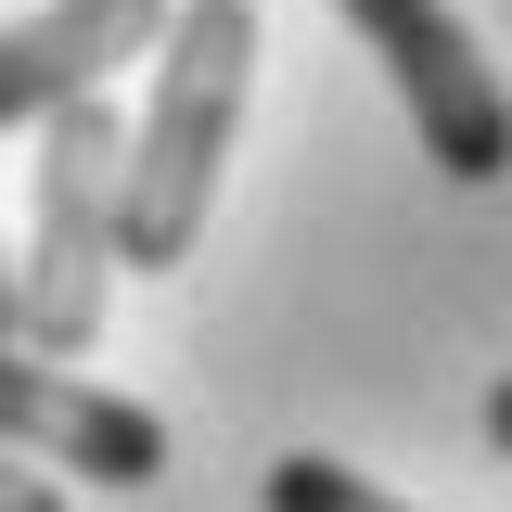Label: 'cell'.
<instances>
[{
	"mask_svg": "<svg viewBox=\"0 0 512 512\" xmlns=\"http://www.w3.org/2000/svg\"><path fill=\"white\" fill-rule=\"evenodd\" d=\"M487 436H500V448H512V372H500V384H487Z\"/></svg>",
	"mask_w": 512,
	"mask_h": 512,
	"instance_id": "obj_8",
	"label": "cell"
},
{
	"mask_svg": "<svg viewBox=\"0 0 512 512\" xmlns=\"http://www.w3.org/2000/svg\"><path fill=\"white\" fill-rule=\"evenodd\" d=\"M0 448L39 461V474H90V487H154L167 474V423L141 397H103L64 359H26L0 346Z\"/></svg>",
	"mask_w": 512,
	"mask_h": 512,
	"instance_id": "obj_4",
	"label": "cell"
},
{
	"mask_svg": "<svg viewBox=\"0 0 512 512\" xmlns=\"http://www.w3.org/2000/svg\"><path fill=\"white\" fill-rule=\"evenodd\" d=\"M116 167H128L116 90L39 116L26 256H13V346L26 359H90V333H103V295H116Z\"/></svg>",
	"mask_w": 512,
	"mask_h": 512,
	"instance_id": "obj_2",
	"label": "cell"
},
{
	"mask_svg": "<svg viewBox=\"0 0 512 512\" xmlns=\"http://www.w3.org/2000/svg\"><path fill=\"white\" fill-rule=\"evenodd\" d=\"M333 13L359 26V52L384 64V90L410 103V128H423V154L448 180H500L512 167V90L461 39V13L448 0H333Z\"/></svg>",
	"mask_w": 512,
	"mask_h": 512,
	"instance_id": "obj_3",
	"label": "cell"
},
{
	"mask_svg": "<svg viewBox=\"0 0 512 512\" xmlns=\"http://www.w3.org/2000/svg\"><path fill=\"white\" fill-rule=\"evenodd\" d=\"M154 39H167V0H39L26 26H0V128L116 90V64H141Z\"/></svg>",
	"mask_w": 512,
	"mask_h": 512,
	"instance_id": "obj_5",
	"label": "cell"
},
{
	"mask_svg": "<svg viewBox=\"0 0 512 512\" xmlns=\"http://www.w3.org/2000/svg\"><path fill=\"white\" fill-rule=\"evenodd\" d=\"M0 346H13V244H0Z\"/></svg>",
	"mask_w": 512,
	"mask_h": 512,
	"instance_id": "obj_9",
	"label": "cell"
},
{
	"mask_svg": "<svg viewBox=\"0 0 512 512\" xmlns=\"http://www.w3.org/2000/svg\"><path fill=\"white\" fill-rule=\"evenodd\" d=\"M0 512H64V487L39 474V461H13V448H0Z\"/></svg>",
	"mask_w": 512,
	"mask_h": 512,
	"instance_id": "obj_7",
	"label": "cell"
},
{
	"mask_svg": "<svg viewBox=\"0 0 512 512\" xmlns=\"http://www.w3.org/2000/svg\"><path fill=\"white\" fill-rule=\"evenodd\" d=\"M269 512H410V500H384L372 474H346V461H320V448H295V461H269V487H256Z\"/></svg>",
	"mask_w": 512,
	"mask_h": 512,
	"instance_id": "obj_6",
	"label": "cell"
},
{
	"mask_svg": "<svg viewBox=\"0 0 512 512\" xmlns=\"http://www.w3.org/2000/svg\"><path fill=\"white\" fill-rule=\"evenodd\" d=\"M141 64H154V103L116 167V269H180L205 244V205L256 90V0H167V39Z\"/></svg>",
	"mask_w": 512,
	"mask_h": 512,
	"instance_id": "obj_1",
	"label": "cell"
}]
</instances>
